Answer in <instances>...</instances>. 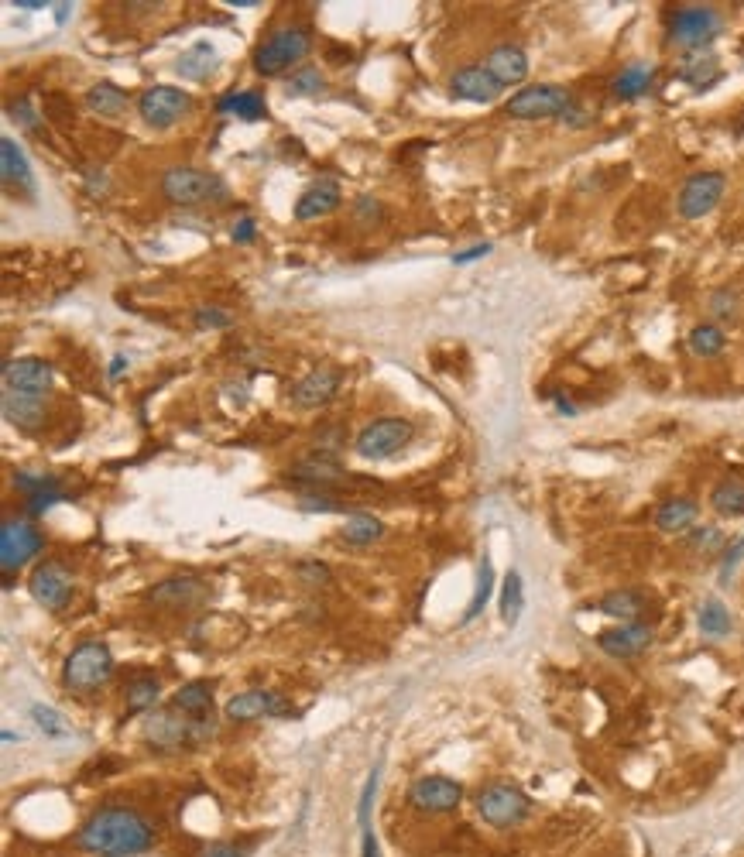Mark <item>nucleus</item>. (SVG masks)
I'll list each match as a JSON object with an SVG mask.
<instances>
[{"label": "nucleus", "mask_w": 744, "mask_h": 857, "mask_svg": "<svg viewBox=\"0 0 744 857\" xmlns=\"http://www.w3.org/2000/svg\"><path fill=\"white\" fill-rule=\"evenodd\" d=\"M652 79H655L652 66H645V62H631V66H624L618 76H614L611 90L618 100H638V96H645L648 90H652Z\"/></svg>", "instance_id": "obj_27"}, {"label": "nucleus", "mask_w": 744, "mask_h": 857, "mask_svg": "<svg viewBox=\"0 0 744 857\" xmlns=\"http://www.w3.org/2000/svg\"><path fill=\"white\" fill-rule=\"evenodd\" d=\"M151 820L131 806H103L79 827L76 847L96 857H141L155 847Z\"/></svg>", "instance_id": "obj_1"}, {"label": "nucleus", "mask_w": 744, "mask_h": 857, "mask_svg": "<svg viewBox=\"0 0 744 857\" xmlns=\"http://www.w3.org/2000/svg\"><path fill=\"white\" fill-rule=\"evenodd\" d=\"M522 607H525L522 576L511 570L508 576H504V587H501V618H504V624H518V618H522Z\"/></svg>", "instance_id": "obj_38"}, {"label": "nucleus", "mask_w": 744, "mask_h": 857, "mask_svg": "<svg viewBox=\"0 0 744 857\" xmlns=\"http://www.w3.org/2000/svg\"><path fill=\"white\" fill-rule=\"evenodd\" d=\"M203 857H240V851L234 844H213V847H206Z\"/></svg>", "instance_id": "obj_57"}, {"label": "nucleus", "mask_w": 744, "mask_h": 857, "mask_svg": "<svg viewBox=\"0 0 744 857\" xmlns=\"http://www.w3.org/2000/svg\"><path fill=\"white\" fill-rule=\"evenodd\" d=\"M69 11H72V4H55V21L66 24V21H69Z\"/></svg>", "instance_id": "obj_59"}, {"label": "nucleus", "mask_w": 744, "mask_h": 857, "mask_svg": "<svg viewBox=\"0 0 744 857\" xmlns=\"http://www.w3.org/2000/svg\"><path fill=\"white\" fill-rule=\"evenodd\" d=\"M302 576V580L309 583V587H319V583H326L330 580V570H326L323 563H299V570H295Z\"/></svg>", "instance_id": "obj_49"}, {"label": "nucleus", "mask_w": 744, "mask_h": 857, "mask_svg": "<svg viewBox=\"0 0 744 857\" xmlns=\"http://www.w3.org/2000/svg\"><path fill=\"white\" fill-rule=\"evenodd\" d=\"M340 203H343L340 186H336L333 179H319L299 196V203H295V220L309 223V220H319V216H330Z\"/></svg>", "instance_id": "obj_20"}, {"label": "nucleus", "mask_w": 744, "mask_h": 857, "mask_svg": "<svg viewBox=\"0 0 744 857\" xmlns=\"http://www.w3.org/2000/svg\"><path fill=\"white\" fill-rule=\"evenodd\" d=\"M213 734V717H189L182 710L168 707V710H158V714L148 717L144 724V741L155 744V748H182V744H192V741H203Z\"/></svg>", "instance_id": "obj_5"}, {"label": "nucleus", "mask_w": 744, "mask_h": 857, "mask_svg": "<svg viewBox=\"0 0 744 857\" xmlns=\"http://www.w3.org/2000/svg\"><path fill=\"white\" fill-rule=\"evenodd\" d=\"M655 631L642 621H628V624H614V628L600 631L597 635V648L607 652L611 659H638L642 652H648Z\"/></svg>", "instance_id": "obj_14"}, {"label": "nucleus", "mask_w": 744, "mask_h": 857, "mask_svg": "<svg viewBox=\"0 0 744 857\" xmlns=\"http://www.w3.org/2000/svg\"><path fill=\"white\" fill-rule=\"evenodd\" d=\"M484 254H491V244H477V247H470V251L453 254V264H470V261L484 258Z\"/></svg>", "instance_id": "obj_55"}, {"label": "nucleus", "mask_w": 744, "mask_h": 857, "mask_svg": "<svg viewBox=\"0 0 744 857\" xmlns=\"http://www.w3.org/2000/svg\"><path fill=\"white\" fill-rule=\"evenodd\" d=\"M484 69L498 79L501 86H518L528 76V55L522 45H498L487 55Z\"/></svg>", "instance_id": "obj_21"}, {"label": "nucleus", "mask_w": 744, "mask_h": 857, "mask_svg": "<svg viewBox=\"0 0 744 857\" xmlns=\"http://www.w3.org/2000/svg\"><path fill=\"white\" fill-rule=\"evenodd\" d=\"M693 546L696 549H717L720 546V532H717V528H696V532H693Z\"/></svg>", "instance_id": "obj_50"}, {"label": "nucleus", "mask_w": 744, "mask_h": 857, "mask_svg": "<svg viewBox=\"0 0 744 857\" xmlns=\"http://www.w3.org/2000/svg\"><path fill=\"white\" fill-rule=\"evenodd\" d=\"M323 86H326V79L316 66H299L285 79L288 96H316V93H323Z\"/></svg>", "instance_id": "obj_40"}, {"label": "nucleus", "mask_w": 744, "mask_h": 857, "mask_svg": "<svg viewBox=\"0 0 744 857\" xmlns=\"http://www.w3.org/2000/svg\"><path fill=\"white\" fill-rule=\"evenodd\" d=\"M14 487L24 494V498H42V494H55L59 491V480L55 477H38V474H14Z\"/></svg>", "instance_id": "obj_43"}, {"label": "nucleus", "mask_w": 744, "mask_h": 857, "mask_svg": "<svg viewBox=\"0 0 744 857\" xmlns=\"http://www.w3.org/2000/svg\"><path fill=\"white\" fill-rule=\"evenodd\" d=\"M710 508L724 518H741L744 515V480L727 477L710 491Z\"/></svg>", "instance_id": "obj_32"}, {"label": "nucleus", "mask_w": 744, "mask_h": 857, "mask_svg": "<svg viewBox=\"0 0 744 857\" xmlns=\"http://www.w3.org/2000/svg\"><path fill=\"white\" fill-rule=\"evenodd\" d=\"M162 693V683L158 676H134L124 690V700H127V714H141V710H151Z\"/></svg>", "instance_id": "obj_35"}, {"label": "nucleus", "mask_w": 744, "mask_h": 857, "mask_svg": "<svg viewBox=\"0 0 744 857\" xmlns=\"http://www.w3.org/2000/svg\"><path fill=\"white\" fill-rule=\"evenodd\" d=\"M340 388V371L336 367H316L292 388V402L299 408H319L326 405Z\"/></svg>", "instance_id": "obj_19"}, {"label": "nucleus", "mask_w": 744, "mask_h": 857, "mask_svg": "<svg viewBox=\"0 0 744 857\" xmlns=\"http://www.w3.org/2000/svg\"><path fill=\"white\" fill-rule=\"evenodd\" d=\"M0 172H4V186L7 189H35V182H31V165L28 158H24L21 144L14 138H4L0 141Z\"/></svg>", "instance_id": "obj_22"}, {"label": "nucleus", "mask_w": 744, "mask_h": 857, "mask_svg": "<svg viewBox=\"0 0 744 857\" xmlns=\"http://www.w3.org/2000/svg\"><path fill=\"white\" fill-rule=\"evenodd\" d=\"M340 535H343V542H350V546H374V542L384 535V525L374 515H350L347 522H343Z\"/></svg>", "instance_id": "obj_36"}, {"label": "nucleus", "mask_w": 744, "mask_h": 857, "mask_svg": "<svg viewBox=\"0 0 744 857\" xmlns=\"http://www.w3.org/2000/svg\"><path fill=\"white\" fill-rule=\"evenodd\" d=\"M42 546L45 535L28 518H7L0 525V566H4V573H14L24 563H31L42 552Z\"/></svg>", "instance_id": "obj_10"}, {"label": "nucleus", "mask_w": 744, "mask_h": 857, "mask_svg": "<svg viewBox=\"0 0 744 857\" xmlns=\"http://www.w3.org/2000/svg\"><path fill=\"white\" fill-rule=\"evenodd\" d=\"M724 189H727V179L720 172L690 175V179L683 182V189H679V203H676L679 216H683V220H703V216L720 203Z\"/></svg>", "instance_id": "obj_13"}, {"label": "nucleus", "mask_w": 744, "mask_h": 857, "mask_svg": "<svg viewBox=\"0 0 744 857\" xmlns=\"http://www.w3.org/2000/svg\"><path fill=\"white\" fill-rule=\"evenodd\" d=\"M597 611L607 614V618H614V621H621V624H628V621H638V618H642L645 597L638 594V590H611V594L600 597Z\"/></svg>", "instance_id": "obj_26"}, {"label": "nucleus", "mask_w": 744, "mask_h": 857, "mask_svg": "<svg viewBox=\"0 0 744 857\" xmlns=\"http://www.w3.org/2000/svg\"><path fill=\"white\" fill-rule=\"evenodd\" d=\"M216 62H220V55H216V48L210 42H196L192 48H186V52L179 55V76L182 79H192V83H203V79L213 76Z\"/></svg>", "instance_id": "obj_24"}, {"label": "nucleus", "mask_w": 744, "mask_h": 857, "mask_svg": "<svg viewBox=\"0 0 744 857\" xmlns=\"http://www.w3.org/2000/svg\"><path fill=\"white\" fill-rule=\"evenodd\" d=\"M14 7H18V11H45L42 0H14Z\"/></svg>", "instance_id": "obj_58"}, {"label": "nucleus", "mask_w": 744, "mask_h": 857, "mask_svg": "<svg viewBox=\"0 0 744 857\" xmlns=\"http://www.w3.org/2000/svg\"><path fill=\"white\" fill-rule=\"evenodd\" d=\"M378 768H374L371 775H367V782H364V789H360V799H357V820H360V830L364 827H371V803H374V796H378Z\"/></svg>", "instance_id": "obj_44"}, {"label": "nucleus", "mask_w": 744, "mask_h": 857, "mask_svg": "<svg viewBox=\"0 0 744 857\" xmlns=\"http://www.w3.org/2000/svg\"><path fill=\"white\" fill-rule=\"evenodd\" d=\"M223 714H227L230 724H251V720H261V717H285V714H292V710H288V703L278 693L247 690V693L234 696Z\"/></svg>", "instance_id": "obj_17"}, {"label": "nucleus", "mask_w": 744, "mask_h": 857, "mask_svg": "<svg viewBox=\"0 0 744 857\" xmlns=\"http://www.w3.org/2000/svg\"><path fill=\"white\" fill-rule=\"evenodd\" d=\"M292 477L295 480H306V484H312L319 491V487H330L336 484V480L343 477V470L336 467L333 460H319V456H312V460H302L292 467Z\"/></svg>", "instance_id": "obj_34"}, {"label": "nucleus", "mask_w": 744, "mask_h": 857, "mask_svg": "<svg viewBox=\"0 0 744 857\" xmlns=\"http://www.w3.org/2000/svg\"><path fill=\"white\" fill-rule=\"evenodd\" d=\"M573 103L570 90L556 83H539V86H525L508 100V114L518 120H542V117H563L566 107Z\"/></svg>", "instance_id": "obj_9"}, {"label": "nucleus", "mask_w": 744, "mask_h": 857, "mask_svg": "<svg viewBox=\"0 0 744 857\" xmlns=\"http://www.w3.org/2000/svg\"><path fill=\"white\" fill-rule=\"evenodd\" d=\"M696 624L707 638H727L734 631V621H731V611L724 607L720 597H707L696 611Z\"/></svg>", "instance_id": "obj_31"}, {"label": "nucleus", "mask_w": 744, "mask_h": 857, "mask_svg": "<svg viewBox=\"0 0 744 857\" xmlns=\"http://www.w3.org/2000/svg\"><path fill=\"white\" fill-rule=\"evenodd\" d=\"M216 110H220V114H234L237 120H247V124L268 117V103H264V96L258 90H240V93L220 96V100H216Z\"/></svg>", "instance_id": "obj_25"}, {"label": "nucleus", "mask_w": 744, "mask_h": 857, "mask_svg": "<svg viewBox=\"0 0 744 857\" xmlns=\"http://www.w3.org/2000/svg\"><path fill=\"white\" fill-rule=\"evenodd\" d=\"M52 364L42 357H18L4 364V388L24 395H45L52 388Z\"/></svg>", "instance_id": "obj_16"}, {"label": "nucleus", "mask_w": 744, "mask_h": 857, "mask_svg": "<svg viewBox=\"0 0 744 857\" xmlns=\"http://www.w3.org/2000/svg\"><path fill=\"white\" fill-rule=\"evenodd\" d=\"M196 597H203V580H196V576H172V580L158 583L155 590L148 594V600H155V604H192Z\"/></svg>", "instance_id": "obj_28"}, {"label": "nucleus", "mask_w": 744, "mask_h": 857, "mask_svg": "<svg viewBox=\"0 0 744 857\" xmlns=\"http://www.w3.org/2000/svg\"><path fill=\"white\" fill-rule=\"evenodd\" d=\"M227 182L216 172H203L192 165H175L162 175V196L172 206H203L227 199Z\"/></svg>", "instance_id": "obj_2"}, {"label": "nucleus", "mask_w": 744, "mask_h": 857, "mask_svg": "<svg viewBox=\"0 0 744 857\" xmlns=\"http://www.w3.org/2000/svg\"><path fill=\"white\" fill-rule=\"evenodd\" d=\"M28 590L38 607H45V611H62L72 597V576L62 570L59 563H42L31 573Z\"/></svg>", "instance_id": "obj_15"}, {"label": "nucleus", "mask_w": 744, "mask_h": 857, "mask_svg": "<svg viewBox=\"0 0 744 857\" xmlns=\"http://www.w3.org/2000/svg\"><path fill=\"white\" fill-rule=\"evenodd\" d=\"M234 323V316H230L223 306H199L196 309V326L199 330H223V326Z\"/></svg>", "instance_id": "obj_45"}, {"label": "nucleus", "mask_w": 744, "mask_h": 857, "mask_svg": "<svg viewBox=\"0 0 744 857\" xmlns=\"http://www.w3.org/2000/svg\"><path fill=\"white\" fill-rule=\"evenodd\" d=\"M31 720H35L38 731H42L45 738H69V734H72V727L66 724V717H62L59 710H52V707H42V703H35V707H31Z\"/></svg>", "instance_id": "obj_41"}, {"label": "nucleus", "mask_w": 744, "mask_h": 857, "mask_svg": "<svg viewBox=\"0 0 744 857\" xmlns=\"http://www.w3.org/2000/svg\"><path fill=\"white\" fill-rule=\"evenodd\" d=\"M415 436V426L408 419H398V415H384V419H374L367 422L364 429H360L354 450L360 460H391V456H398L405 450L408 443H412Z\"/></svg>", "instance_id": "obj_8"}, {"label": "nucleus", "mask_w": 744, "mask_h": 857, "mask_svg": "<svg viewBox=\"0 0 744 857\" xmlns=\"http://www.w3.org/2000/svg\"><path fill=\"white\" fill-rule=\"evenodd\" d=\"M172 707L182 710V714H189V717H206V710L213 707V683H206V679H192V683L179 686L172 696Z\"/></svg>", "instance_id": "obj_30"}, {"label": "nucleus", "mask_w": 744, "mask_h": 857, "mask_svg": "<svg viewBox=\"0 0 744 857\" xmlns=\"http://www.w3.org/2000/svg\"><path fill=\"white\" fill-rule=\"evenodd\" d=\"M741 559H744V535L724 549V559H720V580H731V573L741 566Z\"/></svg>", "instance_id": "obj_48"}, {"label": "nucleus", "mask_w": 744, "mask_h": 857, "mask_svg": "<svg viewBox=\"0 0 744 857\" xmlns=\"http://www.w3.org/2000/svg\"><path fill=\"white\" fill-rule=\"evenodd\" d=\"M360 857H381V847H378V837H374V827H364V830H360Z\"/></svg>", "instance_id": "obj_52"}, {"label": "nucleus", "mask_w": 744, "mask_h": 857, "mask_svg": "<svg viewBox=\"0 0 744 857\" xmlns=\"http://www.w3.org/2000/svg\"><path fill=\"white\" fill-rule=\"evenodd\" d=\"M408 803L429 816L453 813L463 803V786L456 779H446V775H422L408 789Z\"/></svg>", "instance_id": "obj_11"}, {"label": "nucleus", "mask_w": 744, "mask_h": 857, "mask_svg": "<svg viewBox=\"0 0 744 857\" xmlns=\"http://www.w3.org/2000/svg\"><path fill=\"white\" fill-rule=\"evenodd\" d=\"M295 504H299V511H319V515H333V511H340V501H333L330 494H319V491L302 494Z\"/></svg>", "instance_id": "obj_47"}, {"label": "nucleus", "mask_w": 744, "mask_h": 857, "mask_svg": "<svg viewBox=\"0 0 744 857\" xmlns=\"http://www.w3.org/2000/svg\"><path fill=\"white\" fill-rule=\"evenodd\" d=\"M696 501L690 498H669L659 504V511H655V525L662 528V532L676 535V532H686V528H693L696 522Z\"/></svg>", "instance_id": "obj_29"}, {"label": "nucleus", "mask_w": 744, "mask_h": 857, "mask_svg": "<svg viewBox=\"0 0 744 857\" xmlns=\"http://www.w3.org/2000/svg\"><path fill=\"white\" fill-rule=\"evenodd\" d=\"M720 28H724L720 14L714 11V7H703V4L676 7V11H669V18H666L669 42L679 45V48H693V52H700L703 45L714 42V38L720 35Z\"/></svg>", "instance_id": "obj_6"}, {"label": "nucleus", "mask_w": 744, "mask_h": 857, "mask_svg": "<svg viewBox=\"0 0 744 857\" xmlns=\"http://www.w3.org/2000/svg\"><path fill=\"white\" fill-rule=\"evenodd\" d=\"M559 120H563V124H570V127H583V124H587V114H583L576 103H570V107H566V114Z\"/></svg>", "instance_id": "obj_56"}, {"label": "nucleus", "mask_w": 744, "mask_h": 857, "mask_svg": "<svg viewBox=\"0 0 744 857\" xmlns=\"http://www.w3.org/2000/svg\"><path fill=\"white\" fill-rule=\"evenodd\" d=\"M491 590H494V566H491V559H484V563H480V570H477L474 600H470L467 614H463V624H470V621L480 618V611H484L487 600H491Z\"/></svg>", "instance_id": "obj_39"}, {"label": "nucleus", "mask_w": 744, "mask_h": 857, "mask_svg": "<svg viewBox=\"0 0 744 857\" xmlns=\"http://www.w3.org/2000/svg\"><path fill=\"white\" fill-rule=\"evenodd\" d=\"M86 103H90V110H96L100 117H117L127 110V93L114 83H96L90 86V93H86Z\"/></svg>", "instance_id": "obj_33"}, {"label": "nucleus", "mask_w": 744, "mask_h": 857, "mask_svg": "<svg viewBox=\"0 0 744 857\" xmlns=\"http://www.w3.org/2000/svg\"><path fill=\"white\" fill-rule=\"evenodd\" d=\"M114 676V652L107 642H83L69 652L66 666H62V683L76 693H93Z\"/></svg>", "instance_id": "obj_4"}, {"label": "nucleus", "mask_w": 744, "mask_h": 857, "mask_svg": "<svg viewBox=\"0 0 744 857\" xmlns=\"http://www.w3.org/2000/svg\"><path fill=\"white\" fill-rule=\"evenodd\" d=\"M189 110H192V96L175 90V86H151V90H144L138 100V114L144 124H151V127L179 124Z\"/></svg>", "instance_id": "obj_12"}, {"label": "nucleus", "mask_w": 744, "mask_h": 857, "mask_svg": "<svg viewBox=\"0 0 744 857\" xmlns=\"http://www.w3.org/2000/svg\"><path fill=\"white\" fill-rule=\"evenodd\" d=\"M11 117H18L21 124L28 127V131H35V114H31L28 100H18V103H11Z\"/></svg>", "instance_id": "obj_54"}, {"label": "nucleus", "mask_w": 744, "mask_h": 857, "mask_svg": "<svg viewBox=\"0 0 744 857\" xmlns=\"http://www.w3.org/2000/svg\"><path fill=\"white\" fill-rule=\"evenodd\" d=\"M312 48V31L306 24H285V28L271 31L264 42L254 48V69L261 76H278V72L292 69L302 62Z\"/></svg>", "instance_id": "obj_3"}, {"label": "nucleus", "mask_w": 744, "mask_h": 857, "mask_svg": "<svg viewBox=\"0 0 744 857\" xmlns=\"http://www.w3.org/2000/svg\"><path fill=\"white\" fill-rule=\"evenodd\" d=\"M120 371H124V357H114V367H110V378H117Z\"/></svg>", "instance_id": "obj_60"}, {"label": "nucleus", "mask_w": 744, "mask_h": 857, "mask_svg": "<svg viewBox=\"0 0 744 857\" xmlns=\"http://www.w3.org/2000/svg\"><path fill=\"white\" fill-rule=\"evenodd\" d=\"M45 402L42 395H24V391H7L4 388V415L18 429H35L42 422Z\"/></svg>", "instance_id": "obj_23"}, {"label": "nucleus", "mask_w": 744, "mask_h": 857, "mask_svg": "<svg viewBox=\"0 0 744 857\" xmlns=\"http://www.w3.org/2000/svg\"><path fill=\"white\" fill-rule=\"evenodd\" d=\"M59 501H62V491L42 494V498H31V501H28V515H45V511L52 508V504H59Z\"/></svg>", "instance_id": "obj_53"}, {"label": "nucleus", "mask_w": 744, "mask_h": 857, "mask_svg": "<svg viewBox=\"0 0 744 857\" xmlns=\"http://www.w3.org/2000/svg\"><path fill=\"white\" fill-rule=\"evenodd\" d=\"M477 816L494 830H511L518 823H525V816L532 813V803L518 786L511 782H494L477 792Z\"/></svg>", "instance_id": "obj_7"}, {"label": "nucleus", "mask_w": 744, "mask_h": 857, "mask_svg": "<svg viewBox=\"0 0 744 857\" xmlns=\"http://www.w3.org/2000/svg\"><path fill=\"white\" fill-rule=\"evenodd\" d=\"M230 237H234L237 244H251V240H254V220H251V216H240V220L234 223V230H230Z\"/></svg>", "instance_id": "obj_51"}, {"label": "nucleus", "mask_w": 744, "mask_h": 857, "mask_svg": "<svg viewBox=\"0 0 744 857\" xmlns=\"http://www.w3.org/2000/svg\"><path fill=\"white\" fill-rule=\"evenodd\" d=\"M710 312H714L717 319H734L738 316V295H734L731 288H720V292L710 295Z\"/></svg>", "instance_id": "obj_46"}, {"label": "nucleus", "mask_w": 744, "mask_h": 857, "mask_svg": "<svg viewBox=\"0 0 744 857\" xmlns=\"http://www.w3.org/2000/svg\"><path fill=\"white\" fill-rule=\"evenodd\" d=\"M690 350L696 357H703V360H710V357H717V354H724V347H727V336H724V330H720V326H714V323H700V326H693L690 330Z\"/></svg>", "instance_id": "obj_37"}, {"label": "nucleus", "mask_w": 744, "mask_h": 857, "mask_svg": "<svg viewBox=\"0 0 744 857\" xmlns=\"http://www.w3.org/2000/svg\"><path fill=\"white\" fill-rule=\"evenodd\" d=\"M504 86L491 76L484 66H463L450 76V93L456 100H470V103H494L501 96Z\"/></svg>", "instance_id": "obj_18"}, {"label": "nucleus", "mask_w": 744, "mask_h": 857, "mask_svg": "<svg viewBox=\"0 0 744 857\" xmlns=\"http://www.w3.org/2000/svg\"><path fill=\"white\" fill-rule=\"evenodd\" d=\"M714 76H717V62L710 59V55H707V59H703V55H700V59H690L683 69H679V79H683V83H690L693 90L710 86V79H714Z\"/></svg>", "instance_id": "obj_42"}]
</instances>
